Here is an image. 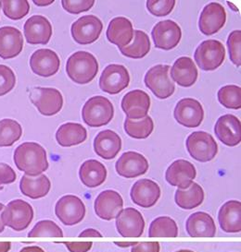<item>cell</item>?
<instances>
[{
    "label": "cell",
    "mask_w": 241,
    "mask_h": 252,
    "mask_svg": "<svg viewBox=\"0 0 241 252\" xmlns=\"http://www.w3.org/2000/svg\"><path fill=\"white\" fill-rule=\"evenodd\" d=\"M13 159L17 168L30 177L39 176L48 168L46 152L37 142H24L19 145Z\"/></svg>",
    "instance_id": "1"
},
{
    "label": "cell",
    "mask_w": 241,
    "mask_h": 252,
    "mask_svg": "<svg viewBox=\"0 0 241 252\" xmlns=\"http://www.w3.org/2000/svg\"><path fill=\"white\" fill-rule=\"evenodd\" d=\"M66 72L73 82L78 84L89 83L98 74V60L91 53L78 51L67 60Z\"/></svg>",
    "instance_id": "2"
},
{
    "label": "cell",
    "mask_w": 241,
    "mask_h": 252,
    "mask_svg": "<svg viewBox=\"0 0 241 252\" xmlns=\"http://www.w3.org/2000/svg\"><path fill=\"white\" fill-rule=\"evenodd\" d=\"M114 116V107L112 102L104 96L91 97L83 104L82 118L87 126L92 127L108 125Z\"/></svg>",
    "instance_id": "3"
},
{
    "label": "cell",
    "mask_w": 241,
    "mask_h": 252,
    "mask_svg": "<svg viewBox=\"0 0 241 252\" xmlns=\"http://www.w3.org/2000/svg\"><path fill=\"white\" fill-rule=\"evenodd\" d=\"M2 222L16 232L26 229L34 219V209L23 200L10 201L1 215Z\"/></svg>",
    "instance_id": "4"
},
{
    "label": "cell",
    "mask_w": 241,
    "mask_h": 252,
    "mask_svg": "<svg viewBox=\"0 0 241 252\" xmlns=\"http://www.w3.org/2000/svg\"><path fill=\"white\" fill-rule=\"evenodd\" d=\"M194 59L202 70H214L226 59V48L218 40H207L197 47Z\"/></svg>",
    "instance_id": "5"
},
{
    "label": "cell",
    "mask_w": 241,
    "mask_h": 252,
    "mask_svg": "<svg viewBox=\"0 0 241 252\" xmlns=\"http://www.w3.org/2000/svg\"><path fill=\"white\" fill-rule=\"evenodd\" d=\"M187 150L192 158L206 163L211 161L218 153V145L211 134L196 131L190 134L186 141Z\"/></svg>",
    "instance_id": "6"
},
{
    "label": "cell",
    "mask_w": 241,
    "mask_h": 252,
    "mask_svg": "<svg viewBox=\"0 0 241 252\" xmlns=\"http://www.w3.org/2000/svg\"><path fill=\"white\" fill-rule=\"evenodd\" d=\"M169 70L170 66L168 65H157L151 67L145 75V85L159 99H167L172 96L175 91Z\"/></svg>",
    "instance_id": "7"
},
{
    "label": "cell",
    "mask_w": 241,
    "mask_h": 252,
    "mask_svg": "<svg viewBox=\"0 0 241 252\" xmlns=\"http://www.w3.org/2000/svg\"><path fill=\"white\" fill-rule=\"evenodd\" d=\"M31 102L44 116H54L63 106V97L60 91L54 88L37 87L31 90Z\"/></svg>",
    "instance_id": "8"
},
{
    "label": "cell",
    "mask_w": 241,
    "mask_h": 252,
    "mask_svg": "<svg viewBox=\"0 0 241 252\" xmlns=\"http://www.w3.org/2000/svg\"><path fill=\"white\" fill-rule=\"evenodd\" d=\"M55 214L65 225H75L83 221L85 216V206L83 200L75 195H66L57 201Z\"/></svg>",
    "instance_id": "9"
},
{
    "label": "cell",
    "mask_w": 241,
    "mask_h": 252,
    "mask_svg": "<svg viewBox=\"0 0 241 252\" xmlns=\"http://www.w3.org/2000/svg\"><path fill=\"white\" fill-rule=\"evenodd\" d=\"M103 30V23L97 16H82L73 23L72 36L79 45H89L98 40Z\"/></svg>",
    "instance_id": "10"
},
{
    "label": "cell",
    "mask_w": 241,
    "mask_h": 252,
    "mask_svg": "<svg viewBox=\"0 0 241 252\" xmlns=\"http://www.w3.org/2000/svg\"><path fill=\"white\" fill-rule=\"evenodd\" d=\"M129 82L127 68L119 64H111L104 68L99 78V87L109 94H117L128 87Z\"/></svg>",
    "instance_id": "11"
},
{
    "label": "cell",
    "mask_w": 241,
    "mask_h": 252,
    "mask_svg": "<svg viewBox=\"0 0 241 252\" xmlns=\"http://www.w3.org/2000/svg\"><path fill=\"white\" fill-rule=\"evenodd\" d=\"M154 45L162 50H171L180 43L182 31L173 21L166 20L157 23L151 31Z\"/></svg>",
    "instance_id": "12"
},
{
    "label": "cell",
    "mask_w": 241,
    "mask_h": 252,
    "mask_svg": "<svg viewBox=\"0 0 241 252\" xmlns=\"http://www.w3.org/2000/svg\"><path fill=\"white\" fill-rule=\"evenodd\" d=\"M173 117L182 126L197 127L203 121V107L196 99L184 98L176 104Z\"/></svg>",
    "instance_id": "13"
},
{
    "label": "cell",
    "mask_w": 241,
    "mask_h": 252,
    "mask_svg": "<svg viewBox=\"0 0 241 252\" xmlns=\"http://www.w3.org/2000/svg\"><path fill=\"white\" fill-rule=\"evenodd\" d=\"M116 228L122 237H140L145 229L143 215L135 208L121 210L116 217Z\"/></svg>",
    "instance_id": "14"
},
{
    "label": "cell",
    "mask_w": 241,
    "mask_h": 252,
    "mask_svg": "<svg viewBox=\"0 0 241 252\" xmlns=\"http://www.w3.org/2000/svg\"><path fill=\"white\" fill-rule=\"evenodd\" d=\"M23 31L30 45H46L52 36V25L44 16H32L24 23Z\"/></svg>",
    "instance_id": "15"
},
{
    "label": "cell",
    "mask_w": 241,
    "mask_h": 252,
    "mask_svg": "<svg viewBox=\"0 0 241 252\" xmlns=\"http://www.w3.org/2000/svg\"><path fill=\"white\" fill-rule=\"evenodd\" d=\"M226 22L225 8L216 2L204 7L199 21V28L205 35H212L221 30Z\"/></svg>",
    "instance_id": "16"
},
{
    "label": "cell",
    "mask_w": 241,
    "mask_h": 252,
    "mask_svg": "<svg viewBox=\"0 0 241 252\" xmlns=\"http://www.w3.org/2000/svg\"><path fill=\"white\" fill-rule=\"evenodd\" d=\"M196 176L194 164L184 159L176 160L171 163L165 173L166 181L173 187H177L179 189L189 188Z\"/></svg>",
    "instance_id": "17"
},
{
    "label": "cell",
    "mask_w": 241,
    "mask_h": 252,
    "mask_svg": "<svg viewBox=\"0 0 241 252\" xmlns=\"http://www.w3.org/2000/svg\"><path fill=\"white\" fill-rule=\"evenodd\" d=\"M120 105L127 119H142L150 110L151 97L142 90H134L123 96Z\"/></svg>",
    "instance_id": "18"
},
{
    "label": "cell",
    "mask_w": 241,
    "mask_h": 252,
    "mask_svg": "<svg viewBox=\"0 0 241 252\" xmlns=\"http://www.w3.org/2000/svg\"><path fill=\"white\" fill-rule=\"evenodd\" d=\"M150 165L146 157L136 152L122 154L115 164L118 175L125 178H135L145 175Z\"/></svg>",
    "instance_id": "19"
},
{
    "label": "cell",
    "mask_w": 241,
    "mask_h": 252,
    "mask_svg": "<svg viewBox=\"0 0 241 252\" xmlns=\"http://www.w3.org/2000/svg\"><path fill=\"white\" fill-rule=\"evenodd\" d=\"M123 207V200L119 193L108 189L100 193L95 200V213L102 220L115 219Z\"/></svg>",
    "instance_id": "20"
},
{
    "label": "cell",
    "mask_w": 241,
    "mask_h": 252,
    "mask_svg": "<svg viewBox=\"0 0 241 252\" xmlns=\"http://www.w3.org/2000/svg\"><path fill=\"white\" fill-rule=\"evenodd\" d=\"M214 132L219 141L226 146H237L241 141V121L234 115H224L216 121Z\"/></svg>",
    "instance_id": "21"
},
{
    "label": "cell",
    "mask_w": 241,
    "mask_h": 252,
    "mask_svg": "<svg viewBox=\"0 0 241 252\" xmlns=\"http://www.w3.org/2000/svg\"><path fill=\"white\" fill-rule=\"evenodd\" d=\"M131 199L136 205L142 208L154 206L161 197L160 186L151 179L137 180L131 189Z\"/></svg>",
    "instance_id": "22"
},
{
    "label": "cell",
    "mask_w": 241,
    "mask_h": 252,
    "mask_svg": "<svg viewBox=\"0 0 241 252\" xmlns=\"http://www.w3.org/2000/svg\"><path fill=\"white\" fill-rule=\"evenodd\" d=\"M30 67L38 76L51 77L59 71L60 58L50 49H38L31 57Z\"/></svg>",
    "instance_id": "23"
},
{
    "label": "cell",
    "mask_w": 241,
    "mask_h": 252,
    "mask_svg": "<svg viewBox=\"0 0 241 252\" xmlns=\"http://www.w3.org/2000/svg\"><path fill=\"white\" fill-rule=\"evenodd\" d=\"M23 48V33L12 26L0 28V58L10 60L19 56Z\"/></svg>",
    "instance_id": "24"
},
{
    "label": "cell",
    "mask_w": 241,
    "mask_h": 252,
    "mask_svg": "<svg viewBox=\"0 0 241 252\" xmlns=\"http://www.w3.org/2000/svg\"><path fill=\"white\" fill-rule=\"evenodd\" d=\"M135 31L133 24L124 17H117L113 19L108 26L106 36L113 45L119 48L127 46L134 37Z\"/></svg>",
    "instance_id": "25"
},
{
    "label": "cell",
    "mask_w": 241,
    "mask_h": 252,
    "mask_svg": "<svg viewBox=\"0 0 241 252\" xmlns=\"http://www.w3.org/2000/svg\"><path fill=\"white\" fill-rule=\"evenodd\" d=\"M121 140L120 136L111 129H105L97 135L94 141L95 153L105 160H112L120 153Z\"/></svg>",
    "instance_id": "26"
},
{
    "label": "cell",
    "mask_w": 241,
    "mask_h": 252,
    "mask_svg": "<svg viewBox=\"0 0 241 252\" xmlns=\"http://www.w3.org/2000/svg\"><path fill=\"white\" fill-rule=\"evenodd\" d=\"M186 229L191 237H213L216 234V225L212 217L204 212L190 215L186 222Z\"/></svg>",
    "instance_id": "27"
},
{
    "label": "cell",
    "mask_w": 241,
    "mask_h": 252,
    "mask_svg": "<svg viewBox=\"0 0 241 252\" xmlns=\"http://www.w3.org/2000/svg\"><path fill=\"white\" fill-rule=\"evenodd\" d=\"M220 226L226 233L241 231V203L239 200H229L219 211Z\"/></svg>",
    "instance_id": "28"
},
{
    "label": "cell",
    "mask_w": 241,
    "mask_h": 252,
    "mask_svg": "<svg viewBox=\"0 0 241 252\" xmlns=\"http://www.w3.org/2000/svg\"><path fill=\"white\" fill-rule=\"evenodd\" d=\"M198 68L193 60L188 57L179 58L171 67V77L182 87L192 86L198 79Z\"/></svg>",
    "instance_id": "29"
},
{
    "label": "cell",
    "mask_w": 241,
    "mask_h": 252,
    "mask_svg": "<svg viewBox=\"0 0 241 252\" xmlns=\"http://www.w3.org/2000/svg\"><path fill=\"white\" fill-rule=\"evenodd\" d=\"M79 177L85 187L91 189L97 188L105 182L107 169L103 163L90 159L82 163L79 170Z\"/></svg>",
    "instance_id": "30"
},
{
    "label": "cell",
    "mask_w": 241,
    "mask_h": 252,
    "mask_svg": "<svg viewBox=\"0 0 241 252\" xmlns=\"http://www.w3.org/2000/svg\"><path fill=\"white\" fill-rule=\"evenodd\" d=\"M50 188V180L45 175H39L37 178L24 175L20 182L22 193L33 200L44 198L49 192Z\"/></svg>",
    "instance_id": "31"
},
{
    "label": "cell",
    "mask_w": 241,
    "mask_h": 252,
    "mask_svg": "<svg viewBox=\"0 0 241 252\" xmlns=\"http://www.w3.org/2000/svg\"><path fill=\"white\" fill-rule=\"evenodd\" d=\"M87 138V131L84 126L78 123L68 122L58 128L56 140L62 147H72L83 143Z\"/></svg>",
    "instance_id": "32"
},
{
    "label": "cell",
    "mask_w": 241,
    "mask_h": 252,
    "mask_svg": "<svg viewBox=\"0 0 241 252\" xmlns=\"http://www.w3.org/2000/svg\"><path fill=\"white\" fill-rule=\"evenodd\" d=\"M175 203L178 207L185 210H192L202 204L204 200L203 189L197 184L192 183L186 189H177L174 196Z\"/></svg>",
    "instance_id": "33"
},
{
    "label": "cell",
    "mask_w": 241,
    "mask_h": 252,
    "mask_svg": "<svg viewBox=\"0 0 241 252\" xmlns=\"http://www.w3.org/2000/svg\"><path fill=\"white\" fill-rule=\"evenodd\" d=\"M134 34L135 38L133 44L123 48H119L120 52L124 57L130 59H142L151 51V40L143 31L136 30Z\"/></svg>",
    "instance_id": "34"
},
{
    "label": "cell",
    "mask_w": 241,
    "mask_h": 252,
    "mask_svg": "<svg viewBox=\"0 0 241 252\" xmlns=\"http://www.w3.org/2000/svg\"><path fill=\"white\" fill-rule=\"evenodd\" d=\"M23 135V127L13 119L0 120V147L12 146Z\"/></svg>",
    "instance_id": "35"
},
{
    "label": "cell",
    "mask_w": 241,
    "mask_h": 252,
    "mask_svg": "<svg viewBox=\"0 0 241 252\" xmlns=\"http://www.w3.org/2000/svg\"><path fill=\"white\" fill-rule=\"evenodd\" d=\"M154 129V123L151 117L142 119H126L124 121V130L131 138L141 140L147 139Z\"/></svg>",
    "instance_id": "36"
},
{
    "label": "cell",
    "mask_w": 241,
    "mask_h": 252,
    "mask_svg": "<svg viewBox=\"0 0 241 252\" xmlns=\"http://www.w3.org/2000/svg\"><path fill=\"white\" fill-rule=\"evenodd\" d=\"M178 236V226L175 221L168 217H158L151 222L149 229L150 237H176Z\"/></svg>",
    "instance_id": "37"
},
{
    "label": "cell",
    "mask_w": 241,
    "mask_h": 252,
    "mask_svg": "<svg viewBox=\"0 0 241 252\" xmlns=\"http://www.w3.org/2000/svg\"><path fill=\"white\" fill-rule=\"evenodd\" d=\"M218 100L229 109H241V89L237 85H226L218 91Z\"/></svg>",
    "instance_id": "38"
},
{
    "label": "cell",
    "mask_w": 241,
    "mask_h": 252,
    "mask_svg": "<svg viewBox=\"0 0 241 252\" xmlns=\"http://www.w3.org/2000/svg\"><path fill=\"white\" fill-rule=\"evenodd\" d=\"M28 237H63L60 226L50 220L38 222L28 233Z\"/></svg>",
    "instance_id": "39"
},
{
    "label": "cell",
    "mask_w": 241,
    "mask_h": 252,
    "mask_svg": "<svg viewBox=\"0 0 241 252\" xmlns=\"http://www.w3.org/2000/svg\"><path fill=\"white\" fill-rule=\"evenodd\" d=\"M1 6L4 14L11 20H21L28 14L30 4L28 1H2Z\"/></svg>",
    "instance_id": "40"
},
{
    "label": "cell",
    "mask_w": 241,
    "mask_h": 252,
    "mask_svg": "<svg viewBox=\"0 0 241 252\" xmlns=\"http://www.w3.org/2000/svg\"><path fill=\"white\" fill-rule=\"evenodd\" d=\"M227 46L229 51V58L237 67L241 64V32L233 31L227 39Z\"/></svg>",
    "instance_id": "41"
},
{
    "label": "cell",
    "mask_w": 241,
    "mask_h": 252,
    "mask_svg": "<svg viewBox=\"0 0 241 252\" xmlns=\"http://www.w3.org/2000/svg\"><path fill=\"white\" fill-rule=\"evenodd\" d=\"M175 6L174 0H150L147 2V8L152 15L165 17L169 15Z\"/></svg>",
    "instance_id": "42"
},
{
    "label": "cell",
    "mask_w": 241,
    "mask_h": 252,
    "mask_svg": "<svg viewBox=\"0 0 241 252\" xmlns=\"http://www.w3.org/2000/svg\"><path fill=\"white\" fill-rule=\"evenodd\" d=\"M15 84L16 77L13 70L5 65H0V96L13 90Z\"/></svg>",
    "instance_id": "43"
},
{
    "label": "cell",
    "mask_w": 241,
    "mask_h": 252,
    "mask_svg": "<svg viewBox=\"0 0 241 252\" xmlns=\"http://www.w3.org/2000/svg\"><path fill=\"white\" fill-rule=\"evenodd\" d=\"M95 4L94 0H85V1H69L62 0L61 5L63 8L72 14H79L83 11L89 10Z\"/></svg>",
    "instance_id": "44"
},
{
    "label": "cell",
    "mask_w": 241,
    "mask_h": 252,
    "mask_svg": "<svg viewBox=\"0 0 241 252\" xmlns=\"http://www.w3.org/2000/svg\"><path fill=\"white\" fill-rule=\"evenodd\" d=\"M17 175L15 171L7 163H0V190L3 189V185L15 182Z\"/></svg>",
    "instance_id": "45"
},
{
    "label": "cell",
    "mask_w": 241,
    "mask_h": 252,
    "mask_svg": "<svg viewBox=\"0 0 241 252\" xmlns=\"http://www.w3.org/2000/svg\"><path fill=\"white\" fill-rule=\"evenodd\" d=\"M159 242H138L132 248L131 252H160Z\"/></svg>",
    "instance_id": "46"
},
{
    "label": "cell",
    "mask_w": 241,
    "mask_h": 252,
    "mask_svg": "<svg viewBox=\"0 0 241 252\" xmlns=\"http://www.w3.org/2000/svg\"><path fill=\"white\" fill-rule=\"evenodd\" d=\"M70 252H88L91 250L92 242H63Z\"/></svg>",
    "instance_id": "47"
},
{
    "label": "cell",
    "mask_w": 241,
    "mask_h": 252,
    "mask_svg": "<svg viewBox=\"0 0 241 252\" xmlns=\"http://www.w3.org/2000/svg\"><path fill=\"white\" fill-rule=\"evenodd\" d=\"M79 237H102V235L98 232V230L93 229V228H88V229L83 230L82 233H80Z\"/></svg>",
    "instance_id": "48"
},
{
    "label": "cell",
    "mask_w": 241,
    "mask_h": 252,
    "mask_svg": "<svg viewBox=\"0 0 241 252\" xmlns=\"http://www.w3.org/2000/svg\"><path fill=\"white\" fill-rule=\"evenodd\" d=\"M20 252H45V251L38 246H31V247L23 248Z\"/></svg>",
    "instance_id": "49"
},
{
    "label": "cell",
    "mask_w": 241,
    "mask_h": 252,
    "mask_svg": "<svg viewBox=\"0 0 241 252\" xmlns=\"http://www.w3.org/2000/svg\"><path fill=\"white\" fill-rule=\"evenodd\" d=\"M11 249V243L8 241L0 242V252H8Z\"/></svg>",
    "instance_id": "50"
},
{
    "label": "cell",
    "mask_w": 241,
    "mask_h": 252,
    "mask_svg": "<svg viewBox=\"0 0 241 252\" xmlns=\"http://www.w3.org/2000/svg\"><path fill=\"white\" fill-rule=\"evenodd\" d=\"M138 242H114V244L117 245L120 248H129V247H134L136 246Z\"/></svg>",
    "instance_id": "51"
},
{
    "label": "cell",
    "mask_w": 241,
    "mask_h": 252,
    "mask_svg": "<svg viewBox=\"0 0 241 252\" xmlns=\"http://www.w3.org/2000/svg\"><path fill=\"white\" fill-rule=\"evenodd\" d=\"M34 3L38 6L40 7H45V6H48L50 4H53L54 1L53 0H47V1H38V0H34Z\"/></svg>",
    "instance_id": "52"
},
{
    "label": "cell",
    "mask_w": 241,
    "mask_h": 252,
    "mask_svg": "<svg viewBox=\"0 0 241 252\" xmlns=\"http://www.w3.org/2000/svg\"><path fill=\"white\" fill-rule=\"evenodd\" d=\"M5 209V205L3 203H0V233H2L4 230H5V224L2 222V219H1V215H2V212L4 211Z\"/></svg>",
    "instance_id": "53"
},
{
    "label": "cell",
    "mask_w": 241,
    "mask_h": 252,
    "mask_svg": "<svg viewBox=\"0 0 241 252\" xmlns=\"http://www.w3.org/2000/svg\"><path fill=\"white\" fill-rule=\"evenodd\" d=\"M227 5H228L229 7H231V8H233L232 9H233L234 11H238V10H239V8H237L235 5H233V4L230 3V2H227Z\"/></svg>",
    "instance_id": "54"
},
{
    "label": "cell",
    "mask_w": 241,
    "mask_h": 252,
    "mask_svg": "<svg viewBox=\"0 0 241 252\" xmlns=\"http://www.w3.org/2000/svg\"><path fill=\"white\" fill-rule=\"evenodd\" d=\"M192 252V251H189V250H181V251H178V252Z\"/></svg>",
    "instance_id": "55"
},
{
    "label": "cell",
    "mask_w": 241,
    "mask_h": 252,
    "mask_svg": "<svg viewBox=\"0 0 241 252\" xmlns=\"http://www.w3.org/2000/svg\"><path fill=\"white\" fill-rule=\"evenodd\" d=\"M0 7H1V2H0Z\"/></svg>",
    "instance_id": "56"
}]
</instances>
